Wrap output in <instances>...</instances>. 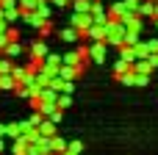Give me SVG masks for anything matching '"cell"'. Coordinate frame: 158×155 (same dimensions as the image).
I'll return each instance as SVG.
<instances>
[{
  "mask_svg": "<svg viewBox=\"0 0 158 155\" xmlns=\"http://www.w3.org/2000/svg\"><path fill=\"white\" fill-rule=\"evenodd\" d=\"M125 31H128V28H125L122 19H108V22H106V44H108V47H119Z\"/></svg>",
  "mask_w": 158,
  "mask_h": 155,
  "instance_id": "1",
  "label": "cell"
},
{
  "mask_svg": "<svg viewBox=\"0 0 158 155\" xmlns=\"http://www.w3.org/2000/svg\"><path fill=\"white\" fill-rule=\"evenodd\" d=\"M47 53H50V44H47V39H42V36L28 44V58H33V61H44Z\"/></svg>",
  "mask_w": 158,
  "mask_h": 155,
  "instance_id": "2",
  "label": "cell"
},
{
  "mask_svg": "<svg viewBox=\"0 0 158 155\" xmlns=\"http://www.w3.org/2000/svg\"><path fill=\"white\" fill-rule=\"evenodd\" d=\"M106 53H108L106 39H94V42H89V61H94V64H106Z\"/></svg>",
  "mask_w": 158,
  "mask_h": 155,
  "instance_id": "3",
  "label": "cell"
},
{
  "mask_svg": "<svg viewBox=\"0 0 158 155\" xmlns=\"http://www.w3.org/2000/svg\"><path fill=\"white\" fill-rule=\"evenodd\" d=\"M92 22H94V19H92V14H89V11H72V17H69V25H72V28H78L81 33H83Z\"/></svg>",
  "mask_w": 158,
  "mask_h": 155,
  "instance_id": "4",
  "label": "cell"
},
{
  "mask_svg": "<svg viewBox=\"0 0 158 155\" xmlns=\"http://www.w3.org/2000/svg\"><path fill=\"white\" fill-rule=\"evenodd\" d=\"M42 69L47 75H58V69H61V53H47L44 61H42Z\"/></svg>",
  "mask_w": 158,
  "mask_h": 155,
  "instance_id": "5",
  "label": "cell"
},
{
  "mask_svg": "<svg viewBox=\"0 0 158 155\" xmlns=\"http://www.w3.org/2000/svg\"><path fill=\"white\" fill-rule=\"evenodd\" d=\"M3 55H8V58H17V55H22L25 53V44H22V39H8L6 42V47L0 50Z\"/></svg>",
  "mask_w": 158,
  "mask_h": 155,
  "instance_id": "6",
  "label": "cell"
},
{
  "mask_svg": "<svg viewBox=\"0 0 158 155\" xmlns=\"http://www.w3.org/2000/svg\"><path fill=\"white\" fill-rule=\"evenodd\" d=\"M58 39H61V42H67V44H78V42H81V31H78V28H72V25H67L64 31H58Z\"/></svg>",
  "mask_w": 158,
  "mask_h": 155,
  "instance_id": "7",
  "label": "cell"
},
{
  "mask_svg": "<svg viewBox=\"0 0 158 155\" xmlns=\"http://www.w3.org/2000/svg\"><path fill=\"white\" fill-rule=\"evenodd\" d=\"M122 22H125L128 31H139V33H142V28H144V17H139V14H125Z\"/></svg>",
  "mask_w": 158,
  "mask_h": 155,
  "instance_id": "8",
  "label": "cell"
},
{
  "mask_svg": "<svg viewBox=\"0 0 158 155\" xmlns=\"http://www.w3.org/2000/svg\"><path fill=\"white\" fill-rule=\"evenodd\" d=\"M136 14H139V17H144V19H153V17H156V0H139Z\"/></svg>",
  "mask_w": 158,
  "mask_h": 155,
  "instance_id": "9",
  "label": "cell"
},
{
  "mask_svg": "<svg viewBox=\"0 0 158 155\" xmlns=\"http://www.w3.org/2000/svg\"><path fill=\"white\" fill-rule=\"evenodd\" d=\"M11 78H14V80H17V86H19V83H28V80H33V72H28L25 67H17V64H14V69H11Z\"/></svg>",
  "mask_w": 158,
  "mask_h": 155,
  "instance_id": "10",
  "label": "cell"
},
{
  "mask_svg": "<svg viewBox=\"0 0 158 155\" xmlns=\"http://www.w3.org/2000/svg\"><path fill=\"white\" fill-rule=\"evenodd\" d=\"M131 69H133V72H139V75H153V72H156V69L150 67V61H147V58H136V61L131 64Z\"/></svg>",
  "mask_w": 158,
  "mask_h": 155,
  "instance_id": "11",
  "label": "cell"
},
{
  "mask_svg": "<svg viewBox=\"0 0 158 155\" xmlns=\"http://www.w3.org/2000/svg\"><path fill=\"white\" fill-rule=\"evenodd\" d=\"M64 150H67V141L56 133V136H50V155H64Z\"/></svg>",
  "mask_w": 158,
  "mask_h": 155,
  "instance_id": "12",
  "label": "cell"
},
{
  "mask_svg": "<svg viewBox=\"0 0 158 155\" xmlns=\"http://www.w3.org/2000/svg\"><path fill=\"white\" fill-rule=\"evenodd\" d=\"M131 69V61H125V58H119L117 55V61H114V67H111V72H114V78H119L122 72H128Z\"/></svg>",
  "mask_w": 158,
  "mask_h": 155,
  "instance_id": "13",
  "label": "cell"
},
{
  "mask_svg": "<svg viewBox=\"0 0 158 155\" xmlns=\"http://www.w3.org/2000/svg\"><path fill=\"white\" fill-rule=\"evenodd\" d=\"M119 6H122V14H119V19H122L125 14H136V8H139V0H119Z\"/></svg>",
  "mask_w": 158,
  "mask_h": 155,
  "instance_id": "14",
  "label": "cell"
},
{
  "mask_svg": "<svg viewBox=\"0 0 158 155\" xmlns=\"http://www.w3.org/2000/svg\"><path fill=\"white\" fill-rule=\"evenodd\" d=\"M25 155H50V150H47L42 141H31V144H28V153H25Z\"/></svg>",
  "mask_w": 158,
  "mask_h": 155,
  "instance_id": "15",
  "label": "cell"
},
{
  "mask_svg": "<svg viewBox=\"0 0 158 155\" xmlns=\"http://www.w3.org/2000/svg\"><path fill=\"white\" fill-rule=\"evenodd\" d=\"M39 130H42V136H56V122H50L47 116L39 122Z\"/></svg>",
  "mask_w": 158,
  "mask_h": 155,
  "instance_id": "16",
  "label": "cell"
},
{
  "mask_svg": "<svg viewBox=\"0 0 158 155\" xmlns=\"http://www.w3.org/2000/svg\"><path fill=\"white\" fill-rule=\"evenodd\" d=\"M14 86H17V80L11 78V72L8 75H0V92H14Z\"/></svg>",
  "mask_w": 158,
  "mask_h": 155,
  "instance_id": "17",
  "label": "cell"
},
{
  "mask_svg": "<svg viewBox=\"0 0 158 155\" xmlns=\"http://www.w3.org/2000/svg\"><path fill=\"white\" fill-rule=\"evenodd\" d=\"M50 8H53V3H50V0H39V6H36V11H39L44 19H50V17H53V11H50Z\"/></svg>",
  "mask_w": 158,
  "mask_h": 155,
  "instance_id": "18",
  "label": "cell"
},
{
  "mask_svg": "<svg viewBox=\"0 0 158 155\" xmlns=\"http://www.w3.org/2000/svg\"><path fill=\"white\" fill-rule=\"evenodd\" d=\"M106 14H108V19H119V14H122V6H119V0H114L111 6H106Z\"/></svg>",
  "mask_w": 158,
  "mask_h": 155,
  "instance_id": "19",
  "label": "cell"
},
{
  "mask_svg": "<svg viewBox=\"0 0 158 155\" xmlns=\"http://www.w3.org/2000/svg\"><path fill=\"white\" fill-rule=\"evenodd\" d=\"M11 69H14V58H8V55L0 53V75H8Z\"/></svg>",
  "mask_w": 158,
  "mask_h": 155,
  "instance_id": "20",
  "label": "cell"
},
{
  "mask_svg": "<svg viewBox=\"0 0 158 155\" xmlns=\"http://www.w3.org/2000/svg\"><path fill=\"white\" fill-rule=\"evenodd\" d=\"M81 153H83V141H67L64 155H81Z\"/></svg>",
  "mask_w": 158,
  "mask_h": 155,
  "instance_id": "21",
  "label": "cell"
},
{
  "mask_svg": "<svg viewBox=\"0 0 158 155\" xmlns=\"http://www.w3.org/2000/svg\"><path fill=\"white\" fill-rule=\"evenodd\" d=\"M122 44H139V31H125V36H122Z\"/></svg>",
  "mask_w": 158,
  "mask_h": 155,
  "instance_id": "22",
  "label": "cell"
},
{
  "mask_svg": "<svg viewBox=\"0 0 158 155\" xmlns=\"http://www.w3.org/2000/svg\"><path fill=\"white\" fill-rule=\"evenodd\" d=\"M56 105H58L61 111H67V108L72 105V94H64V92H61V94H58V100H56Z\"/></svg>",
  "mask_w": 158,
  "mask_h": 155,
  "instance_id": "23",
  "label": "cell"
},
{
  "mask_svg": "<svg viewBox=\"0 0 158 155\" xmlns=\"http://www.w3.org/2000/svg\"><path fill=\"white\" fill-rule=\"evenodd\" d=\"M22 130H19V122H8L6 125V139H17Z\"/></svg>",
  "mask_w": 158,
  "mask_h": 155,
  "instance_id": "24",
  "label": "cell"
},
{
  "mask_svg": "<svg viewBox=\"0 0 158 155\" xmlns=\"http://www.w3.org/2000/svg\"><path fill=\"white\" fill-rule=\"evenodd\" d=\"M133 47H136V58H147V55H150L147 42H142V39H139V44H133Z\"/></svg>",
  "mask_w": 158,
  "mask_h": 155,
  "instance_id": "25",
  "label": "cell"
},
{
  "mask_svg": "<svg viewBox=\"0 0 158 155\" xmlns=\"http://www.w3.org/2000/svg\"><path fill=\"white\" fill-rule=\"evenodd\" d=\"M36 33H39V36H42V39H50V33H53V22H50V19H47V22H44V25H42V28H36Z\"/></svg>",
  "mask_w": 158,
  "mask_h": 155,
  "instance_id": "26",
  "label": "cell"
},
{
  "mask_svg": "<svg viewBox=\"0 0 158 155\" xmlns=\"http://www.w3.org/2000/svg\"><path fill=\"white\" fill-rule=\"evenodd\" d=\"M19 14H22L19 8H11V11H3V17H6V22H8V25H11V22H17V19H19Z\"/></svg>",
  "mask_w": 158,
  "mask_h": 155,
  "instance_id": "27",
  "label": "cell"
},
{
  "mask_svg": "<svg viewBox=\"0 0 158 155\" xmlns=\"http://www.w3.org/2000/svg\"><path fill=\"white\" fill-rule=\"evenodd\" d=\"M19 3V11H33L39 6V0H17Z\"/></svg>",
  "mask_w": 158,
  "mask_h": 155,
  "instance_id": "28",
  "label": "cell"
},
{
  "mask_svg": "<svg viewBox=\"0 0 158 155\" xmlns=\"http://www.w3.org/2000/svg\"><path fill=\"white\" fill-rule=\"evenodd\" d=\"M47 119H50V122H56V125H58V122H61V119H64V111H61V108H56V111H50V116H47Z\"/></svg>",
  "mask_w": 158,
  "mask_h": 155,
  "instance_id": "29",
  "label": "cell"
},
{
  "mask_svg": "<svg viewBox=\"0 0 158 155\" xmlns=\"http://www.w3.org/2000/svg\"><path fill=\"white\" fill-rule=\"evenodd\" d=\"M42 119H44V116H42L39 111H33V114L28 116V122H31V128H39V122H42Z\"/></svg>",
  "mask_w": 158,
  "mask_h": 155,
  "instance_id": "30",
  "label": "cell"
},
{
  "mask_svg": "<svg viewBox=\"0 0 158 155\" xmlns=\"http://www.w3.org/2000/svg\"><path fill=\"white\" fill-rule=\"evenodd\" d=\"M64 94H72L75 92V80H64V89H61Z\"/></svg>",
  "mask_w": 158,
  "mask_h": 155,
  "instance_id": "31",
  "label": "cell"
},
{
  "mask_svg": "<svg viewBox=\"0 0 158 155\" xmlns=\"http://www.w3.org/2000/svg\"><path fill=\"white\" fill-rule=\"evenodd\" d=\"M6 36H8V39H19V31H17V28H11V25H8V28H6Z\"/></svg>",
  "mask_w": 158,
  "mask_h": 155,
  "instance_id": "32",
  "label": "cell"
},
{
  "mask_svg": "<svg viewBox=\"0 0 158 155\" xmlns=\"http://www.w3.org/2000/svg\"><path fill=\"white\" fill-rule=\"evenodd\" d=\"M53 8H69V0H50Z\"/></svg>",
  "mask_w": 158,
  "mask_h": 155,
  "instance_id": "33",
  "label": "cell"
},
{
  "mask_svg": "<svg viewBox=\"0 0 158 155\" xmlns=\"http://www.w3.org/2000/svg\"><path fill=\"white\" fill-rule=\"evenodd\" d=\"M147 61H150V67H153V69H158V53H150V55H147Z\"/></svg>",
  "mask_w": 158,
  "mask_h": 155,
  "instance_id": "34",
  "label": "cell"
},
{
  "mask_svg": "<svg viewBox=\"0 0 158 155\" xmlns=\"http://www.w3.org/2000/svg\"><path fill=\"white\" fill-rule=\"evenodd\" d=\"M147 47H150V53H158V39H147Z\"/></svg>",
  "mask_w": 158,
  "mask_h": 155,
  "instance_id": "35",
  "label": "cell"
},
{
  "mask_svg": "<svg viewBox=\"0 0 158 155\" xmlns=\"http://www.w3.org/2000/svg\"><path fill=\"white\" fill-rule=\"evenodd\" d=\"M6 28H8V22H6V17H3V14H0V33H3V31H6Z\"/></svg>",
  "mask_w": 158,
  "mask_h": 155,
  "instance_id": "36",
  "label": "cell"
},
{
  "mask_svg": "<svg viewBox=\"0 0 158 155\" xmlns=\"http://www.w3.org/2000/svg\"><path fill=\"white\" fill-rule=\"evenodd\" d=\"M6 150V136H0V153Z\"/></svg>",
  "mask_w": 158,
  "mask_h": 155,
  "instance_id": "37",
  "label": "cell"
},
{
  "mask_svg": "<svg viewBox=\"0 0 158 155\" xmlns=\"http://www.w3.org/2000/svg\"><path fill=\"white\" fill-rule=\"evenodd\" d=\"M0 136H6V125H0Z\"/></svg>",
  "mask_w": 158,
  "mask_h": 155,
  "instance_id": "38",
  "label": "cell"
},
{
  "mask_svg": "<svg viewBox=\"0 0 158 155\" xmlns=\"http://www.w3.org/2000/svg\"><path fill=\"white\" fill-rule=\"evenodd\" d=\"M153 22H156V31H158V17H153Z\"/></svg>",
  "mask_w": 158,
  "mask_h": 155,
  "instance_id": "39",
  "label": "cell"
},
{
  "mask_svg": "<svg viewBox=\"0 0 158 155\" xmlns=\"http://www.w3.org/2000/svg\"><path fill=\"white\" fill-rule=\"evenodd\" d=\"M156 17H158V0H156Z\"/></svg>",
  "mask_w": 158,
  "mask_h": 155,
  "instance_id": "40",
  "label": "cell"
},
{
  "mask_svg": "<svg viewBox=\"0 0 158 155\" xmlns=\"http://www.w3.org/2000/svg\"><path fill=\"white\" fill-rule=\"evenodd\" d=\"M103 3H106V0H103Z\"/></svg>",
  "mask_w": 158,
  "mask_h": 155,
  "instance_id": "41",
  "label": "cell"
}]
</instances>
